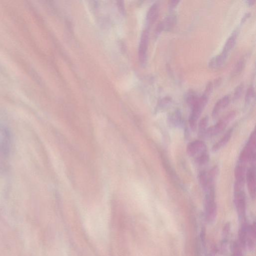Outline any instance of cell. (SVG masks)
Returning a JSON list of instances; mask_svg holds the SVG:
<instances>
[{"mask_svg": "<svg viewBox=\"0 0 256 256\" xmlns=\"http://www.w3.org/2000/svg\"><path fill=\"white\" fill-rule=\"evenodd\" d=\"M148 39L149 31L145 29L142 34L138 48V56L142 63L146 60Z\"/></svg>", "mask_w": 256, "mask_h": 256, "instance_id": "cell-7", "label": "cell"}, {"mask_svg": "<svg viewBox=\"0 0 256 256\" xmlns=\"http://www.w3.org/2000/svg\"><path fill=\"white\" fill-rule=\"evenodd\" d=\"M204 202L206 218L208 222H212L216 214V204L215 202L214 189L206 192Z\"/></svg>", "mask_w": 256, "mask_h": 256, "instance_id": "cell-3", "label": "cell"}, {"mask_svg": "<svg viewBox=\"0 0 256 256\" xmlns=\"http://www.w3.org/2000/svg\"><path fill=\"white\" fill-rule=\"evenodd\" d=\"M118 5L120 9L121 10L122 12H123L124 10V4H122V1H118Z\"/></svg>", "mask_w": 256, "mask_h": 256, "instance_id": "cell-28", "label": "cell"}, {"mask_svg": "<svg viewBox=\"0 0 256 256\" xmlns=\"http://www.w3.org/2000/svg\"><path fill=\"white\" fill-rule=\"evenodd\" d=\"M208 118L206 116L202 118L198 124V135L200 137H203L208 124Z\"/></svg>", "mask_w": 256, "mask_h": 256, "instance_id": "cell-18", "label": "cell"}, {"mask_svg": "<svg viewBox=\"0 0 256 256\" xmlns=\"http://www.w3.org/2000/svg\"><path fill=\"white\" fill-rule=\"evenodd\" d=\"M250 12H248L244 14V15L243 16L242 18L241 24L244 23L248 17H250Z\"/></svg>", "mask_w": 256, "mask_h": 256, "instance_id": "cell-27", "label": "cell"}, {"mask_svg": "<svg viewBox=\"0 0 256 256\" xmlns=\"http://www.w3.org/2000/svg\"><path fill=\"white\" fill-rule=\"evenodd\" d=\"M234 202L239 218L244 221L246 212L245 194L243 190H234Z\"/></svg>", "mask_w": 256, "mask_h": 256, "instance_id": "cell-5", "label": "cell"}, {"mask_svg": "<svg viewBox=\"0 0 256 256\" xmlns=\"http://www.w3.org/2000/svg\"><path fill=\"white\" fill-rule=\"evenodd\" d=\"M232 130H228L224 135L212 146V150L216 152L223 148L230 140L232 135Z\"/></svg>", "mask_w": 256, "mask_h": 256, "instance_id": "cell-13", "label": "cell"}, {"mask_svg": "<svg viewBox=\"0 0 256 256\" xmlns=\"http://www.w3.org/2000/svg\"><path fill=\"white\" fill-rule=\"evenodd\" d=\"M206 144L203 141L196 140L188 144L186 151L188 156L194 157L206 152Z\"/></svg>", "mask_w": 256, "mask_h": 256, "instance_id": "cell-6", "label": "cell"}, {"mask_svg": "<svg viewBox=\"0 0 256 256\" xmlns=\"http://www.w3.org/2000/svg\"><path fill=\"white\" fill-rule=\"evenodd\" d=\"M246 180L248 190L250 197L254 198L256 197V172L255 168L252 166L248 169L246 172Z\"/></svg>", "mask_w": 256, "mask_h": 256, "instance_id": "cell-8", "label": "cell"}, {"mask_svg": "<svg viewBox=\"0 0 256 256\" xmlns=\"http://www.w3.org/2000/svg\"><path fill=\"white\" fill-rule=\"evenodd\" d=\"M168 122L172 126H178L182 123V118L180 113L178 111H176L171 114L168 117Z\"/></svg>", "mask_w": 256, "mask_h": 256, "instance_id": "cell-17", "label": "cell"}, {"mask_svg": "<svg viewBox=\"0 0 256 256\" xmlns=\"http://www.w3.org/2000/svg\"><path fill=\"white\" fill-rule=\"evenodd\" d=\"M171 102V98L169 97H165L162 98L159 104L158 108L160 109L164 110L168 107Z\"/></svg>", "mask_w": 256, "mask_h": 256, "instance_id": "cell-25", "label": "cell"}, {"mask_svg": "<svg viewBox=\"0 0 256 256\" xmlns=\"http://www.w3.org/2000/svg\"><path fill=\"white\" fill-rule=\"evenodd\" d=\"M238 34V29H236L232 32L226 42L222 52H221L222 54L228 57V55L235 45Z\"/></svg>", "mask_w": 256, "mask_h": 256, "instance_id": "cell-11", "label": "cell"}, {"mask_svg": "<svg viewBox=\"0 0 256 256\" xmlns=\"http://www.w3.org/2000/svg\"><path fill=\"white\" fill-rule=\"evenodd\" d=\"M159 10V4L157 2H154L146 14V22L148 24H152L157 19Z\"/></svg>", "mask_w": 256, "mask_h": 256, "instance_id": "cell-12", "label": "cell"}, {"mask_svg": "<svg viewBox=\"0 0 256 256\" xmlns=\"http://www.w3.org/2000/svg\"><path fill=\"white\" fill-rule=\"evenodd\" d=\"M208 96L203 94L191 106L192 111L189 118V124L192 130H195L197 122L208 101Z\"/></svg>", "mask_w": 256, "mask_h": 256, "instance_id": "cell-1", "label": "cell"}, {"mask_svg": "<svg viewBox=\"0 0 256 256\" xmlns=\"http://www.w3.org/2000/svg\"><path fill=\"white\" fill-rule=\"evenodd\" d=\"M244 89V84H240L238 86L234 91V100H238L242 96Z\"/></svg>", "mask_w": 256, "mask_h": 256, "instance_id": "cell-24", "label": "cell"}, {"mask_svg": "<svg viewBox=\"0 0 256 256\" xmlns=\"http://www.w3.org/2000/svg\"><path fill=\"white\" fill-rule=\"evenodd\" d=\"M230 224L227 222L224 226L222 234V241L221 243V250L223 252L226 250L228 241L230 234Z\"/></svg>", "mask_w": 256, "mask_h": 256, "instance_id": "cell-16", "label": "cell"}, {"mask_svg": "<svg viewBox=\"0 0 256 256\" xmlns=\"http://www.w3.org/2000/svg\"><path fill=\"white\" fill-rule=\"evenodd\" d=\"M176 22V16L175 15L171 14L166 16L160 22L156 30V34H158L162 30H168L172 28Z\"/></svg>", "mask_w": 256, "mask_h": 256, "instance_id": "cell-9", "label": "cell"}, {"mask_svg": "<svg viewBox=\"0 0 256 256\" xmlns=\"http://www.w3.org/2000/svg\"><path fill=\"white\" fill-rule=\"evenodd\" d=\"M209 256H215V251L214 248L212 249L209 254Z\"/></svg>", "mask_w": 256, "mask_h": 256, "instance_id": "cell-29", "label": "cell"}, {"mask_svg": "<svg viewBox=\"0 0 256 256\" xmlns=\"http://www.w3.org/2000/svg\"><path fill=\"white\" fill-rule=\"evenodd\" d=\"M179 2L180 1L178 0H172L170 1L168 4L169 10H173L177 6Z\"/></svg>", "mask_w": 256, "mask_h": 256, "instance_id": "cell-26", "label": "cell"}, {"mask_svg": "<svg viewBox=\"0 0 256 256\" xmlns=\"http://www.w3.org/2000/svg\"><path fill=\"white\" fill-rule=\"evenodd\" d=\"M245 174V168L243 166H236L234 170L235 184L244 186Z\"/></svg>", "mask_w": 256, "mask_h": 256, "instance_id": "cell-15", "label": "cell"}, {"mask_svg": "<svg viewBox=\"0 0 256 256\" xmlns=\"http://www.w3.org/2000/svg\"><path fill=\"white\" fill-rule=\"evenodd\" d=\"M256 132H254L240 156L241 162L246 163L255 160Z\"/></svg>", "mask_w": 256, "mask_h": 256, "instance_id": "cell-4", "label": "cell"}, {"mask_svg": "<svg viewBox=\"0 0 256 256\" xmlns=\"http://www.w3.org/2000/svg\"><path fill=\"white\" fill-rule=\"evenodd\" d=\"M209 160V156L206 152L198 155L195 158V162L199 166L206 164Z\"/></svg>", "mask_w": 256, "mask_h": 256, "instance_id": "cell-19", "label": "cell"}, {"mask_svg": "<svg viewBox=\"0 0 256 256\" xmlns=\"http://www.w3.org/2000/svg\"><path fill=\"white\" fill-rule=\"evenodd\" d=\"M242 248L238 242H234L232 246V256H242Z\"/></svg>", "mask_w": 256, "mask_h": 256, "instance_id": "cell-20", "label": "cell"}, {"mask_svg": "<svg viewBox=\"0 0 256 256\" xmlns=\"http://www.w3.org/2000/svg\"><path fill=\"white\" fill-rule=\"evenodd\" d=\"M248 2L249 4H253L255 2V0H249L248 1Z\"/></svg>", "mask_w": 256, "mask_h": 256, "instance_id": "cell-30", "label": "cell"}, {"mask_svg": "<svg viewBox=\"0 0 256 256\" xmlns=\"http://www.w3.org/2000/svg\"><path fill=\"white\" fill-rule=\"evenodd\" d=\"M236 114L235 111L230 112L216 124L207 128L203 137L210 138L222 132L225 129L226 126L234 118Z\"/></svg>", "mask_w": 256, "mask_h": 256, "instance_id": "cell-2", "label": "cell"}, {"mask_svg": "<svg viewBox=\"0 0 256 256\" xmlns=\"http://www.w3.org/2000/svg\"><path fill=\"white\" fill-rule=\"evenodd\" d=\"M198 180L201 186L204 190L207 184V172L204 171L201 172L198 174Z\"/></svg>", "mask_w": 256, "mask_h": 256, "instance_id": "cell-23", "label": "cell"}, {"mask_svg": "<svg viewBox=\"0 0 256 256\" xmlns=\"http://www.w3.org/2000/svg\"><path fill=\"white\" fill-rule=\"evenodd\" d=\"M227 57L220 54L213 57L208 62V66L211 68H218L224 64Z\"/></svg>", "mask_w": 256, "mask_h": 256, "instance_id": "cell-14", "label": "cell"}, {"mask_svg": "<svg viewBox=\"0 0 256 256\" xmlns=\"http://www.w3.org/2000/svg\"><path fill=\"white\" fill-rule=\"evenodd\" d=\"M254 95L255 90L254 87L252 86H251L248 87L246 92L245 95L246 103L247 104H249L254 97Z\"/></svg>", "mask_w": 256, "mask_h": 256, "instance_id": "cell-22", "label": "cell"}, {"mask_svg": "<svg viewBox=\"0 0 256 256\" xmlns=\"http://www.w3.org/2000/svg\"><path fill=\"white\" fill-rule=\"evenodd\" d=\"M230 96L226 95L218 100L216 103L212 112V116L215 118L218 116L220 112L224 109L230 104Z\"/></svg>", "mask_w": 256, "mask_h": 256, "instance_id": "cell-10", "label": "cell"}, {"mask_svg": "<svg viewBox=\"0 0 256 256\" xmlns=\"http://www.w3.org/2000/svg\"><path fill=\"white\" fill-rule=\"evenodd\" d=\"M244 59L240 58L238 61L236 62L235 65V66L234 68L232 74L234 76H237L239 74L244 68Z\"/></svg>", "mask_w": 256, "mask_h": 256, "instance_id": "cell-21", "label": "cell"}]
</instances>
